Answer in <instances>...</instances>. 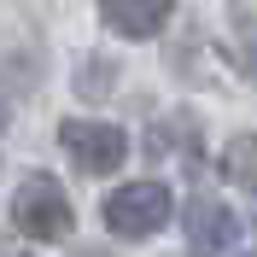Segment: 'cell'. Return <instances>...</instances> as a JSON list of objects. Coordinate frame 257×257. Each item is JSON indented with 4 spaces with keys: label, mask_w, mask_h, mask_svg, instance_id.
I'll list each match as a JSON object with an SVG mask.
<instances>
[{
    "label": "cell",
    "mask_w": 257,
    "mask_h": 257,
    "mask_svg": "<svg viewBox=\"0 0 257 257\" xmlns=\"http://www.w3.org/2000/svg\"><path fill=\"white\" fill-rule=\"evenodd\" d=\"M105 228H111L117 240H152L170 216H176V199L164 181H128V187L105 193Z\"/></svg>",
    "instance_id": "6da1fadb"
},
{
    "label": "cell",
    "mask_w": 257,
    "mask_h": 257,
    "mask_svg": "<svg viewBox=\"0 0 257 257\" xmlns=\"http://www.w3.org/2000/svg\"><path fill=\"white\" fill-rule=\"evenodd\" d=\"M222 176L234 181V187L257 193V135H234V141L222 146Z\"/></svg>",
    "instance_id": "8992f818"
},
{
    "label": "cell",
    "mask_w": 257,
    "mask_h": 257,
    "mask_svg": "<svg viewBox=\"0 0 257 257\" xmlns=\"http://www.w3.org/2000/svg\"><path fill=\"white\" fill-rule=\"evenodd\" d=\"M99 18H105V30L123 35V41H152V35L176 18V0H99Z\"/></svg>",
    "instance_id": "5b68a950"
},
{
    "label": "cell",
    "mask_w": 257,
    "mask_h": 257,
    "mask_svg": "<svg viewBox=\"0 0 257 257\" xmlns=\"http://www.w3.org/2000/svg\"><path fill=\"white\" fill-rule=\"evenodd\" d=\"M181 228H187V245H193V251H234V245H240V216H234L222 199H210V193L187 199Z\"/></svg>",
    "instance_id": "277c9868"
},
{
    "label": "cell",
    "mask_w": 257,
    "mask_h": 257,
    "mask_svg": "<svg viewBox=\"0 0 257 257\" xmlns=\"http://www.w3.org/2000/svg\"><path fill=\"white\" fill-rule=\"evenodd\" d=\"M59 146L70 152V164H76L82 176H111V170H123V158H128V135L117 123H94V117L59 123Z\"/></svg>",
    "instance_id": "3957f363"
},
{
    "label": "cell",
    "mask_w": 257,
    "mask_h": 257,
    "mask_svg": "<svg viewBox=\"0 0 257 257\" xmlns=\"http://www.w3.org/2000/svg\"><path fill=\"white\" fill-rule=\"evenodd\" d=\"M111 76H117L111 59H82V64H76V94H82V99H105V94L117 88Z\"/></svg>",
    "instance_id": "52a82bcc"
},
{
    "label": "cell",
    "mask_w": 257,
    "mask_h": 257,
    "mask_svg": "<svg viewBox=\"0 0 257 257\" xmlns=\"http://www.w3.org/2000/svg\"><path fill=\"white\" fill-rule=\"evenodd\" d=\"M70 222H76V210H70V199H64V187L53 176H24L12 193V228L24 234V240H64L70 234Z\"/></svg>",
    "instance_id": "7a4b0ae2"
}]
</instances>
